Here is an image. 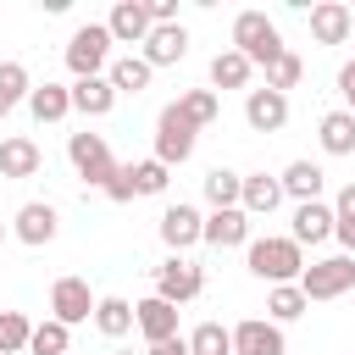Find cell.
Wrapping results in <instances>:
<instances>
[{"label":"cell","mask_w":355,"mask_h":355,"mask_svg":"<svg viewBox=\"0 0 355 355\" xmlns=\"http://www.w3.org/2000/svg\"><path fill=\"white\" fill-rule=\"evenodd\" d=\"M239 189H244V172H233V166H211V172H205V200H211V211L239 205Z\"/></svg>","instance_id":"cell-28"},{"label":"cell","mask_w":355,"mask_h":355,"mask_svg":"<svg viewBox=\"0 0 355 355\" xmlns=\"http://www.w3.org/2000/svg\"><path fill=\"white\" fill-rule=\"evenodd\" d=\"M50 322H61V327H78V322H94V294H89V283L83 277H55L50 283Z\"/></svg>","instance_id":"cell-8"},{"label":"cell","mask_w":355,"mask_h":355,"mask_svg":"<svg viewBox=\"0 0 355 355\" xmlns=\"http://www.w3.org/2000/svg\"><path fill=\"white\" fill-rule=\"evenodd\" d=\"M333 216L355 222V183H344V189H338V200H333Z\"/></svg>","instance_id":"cell-39"},{"label":"cell","mask_w":355,"mask_h":355,"mask_svg":"<svg viewBox=\"0 0 355 355\" xmlns=\"http://www.w3.org/2000/svg\"><path fill=\"white\" fill-rule=\"evenodd\" d=\"M300 78H305V61H300L294 50H283V55H277V61L266 67V89H277V94H288V89L300 83Z\"/></svg>","instance_id":"cell-35"},{"label":"cell","mask_w":355,"mask_h":355,"mask_svg":"<svg viewBox=\"0 0 355 355\" xmlns=\"http://www.w3.org/2000/svg\"><path fill=\"white\" fill-rule=\"evenodd\" d=\"M94 327H100L105 338L133 333V300H122V294H100V300H94Z\"/></svg>","instance_id":"cell-26"},{"label":"cell","mask_w":355,"mask_h":355,"mask_svg":"<svg viewBox=\"0 0 355 355\" xmlns=\"http://www.w3.org/2000/svg\"><path fill=\"white\" fill-rule=\"evenodd\" d=\"M250 72H255V67H250L239 50H216V55H211V83H216V89H244Z\"/></svg>","instance_id":"cell-29"},{"label":"cell","mask_w":355,"mask_h":355,"mask_svg":"<svg viewBox=\"0 0 355 355\" xmlns=\"http://www.w3.org/2000/svg\"><path fill=\"white\" fill-rule=\"evenodd\" d=\"M172 105H178V111H183V116H189L194 128H211V122H216V111H222L216 89H189V94H178Z\"/></svg>","instance_id":"cell-32"},{"label":"cell","mask_w":355,"mask_h":355,"mask_svg":"<svg viewBox=\"0 0 355 355\" xmlns=\"http://www.w3.org/2000/svg\"><path fill=\"white\" fill-rule=\"evenodd\" d=\"M28 333L33 322L22 311H0V355H28Z\"/></svg>","instance_id":"cell-34"},{"label":"cell","mask_w":355,"mask_h":355,"mask_svg":"<svg viewBox=\"0 0 355 355\" xmlns=\"http://www.w3.org/2000/svg\"><path fill=\"white\" fill-rule=\"evenodd\" d=\"M133 327L144 333V344H166V338H178V305L150 294V300L133 305Z\"/></svg>","instance_id":"cell-17"},{"label":"cell","mask_w":355,"mask_h":355,"mask_svg":"<svg viewBox=\"0 0 355 355\" xmlns=\"http://www.w3.org/2000/svg\"><path fill=\"white\" fill-rule=\"evenodd\" d=\"M28 94H33L28 67H22V61H0V122H6L17 105H28Z\"/></svg>","instance_id":"cell-27"},{"label":"cell","mask_w":355,"mask_h":355,"mask_svg":"<svg viewBox=\"0 0 355 355\" xmlns=\"http://www.w3.org/2000/svg\"><path fill=\"white\" fill-rule=\"evenodd\" d=\"M227 50H239L250 67H272L288 44H283V33H277V22L266 17V11H239L233 17V44Z\"/></svg>","instance_id":"cell-2"},{"label":"cell","mask_w":355,"mask_h":355,"mask_svg":"<svg viewBox=\"0 0 355 355\" xmlns=\"http://www.w3.org/2000/svg\"><path fill=\"white\" fill-rule=\"evenodd\" d=\"M316 139H322V150L327 155H355V116L338 105V111H327L322 122H316Z\"/></svg>","instance_id":"cell-23"},{"label":"cell","mask_w":355,"mask_h":355,"mask_svg":"<svg viewBox=\"0 0 355 355\" xmlns=\"http://www.w3.org/2000/svg\"><path fill=\"white\" fill-rule=\"evenodd\" d=\"M67 161H72V172H78L89 189H105V183H111V172H116V155H111L105 133H89V128L67 139Z\"/></svg>","instance_id":"cell-5"},{"label":"cell","mask_w":355,"mask_h":355,"mask_svg":"<svg viewBox=\"0 0 355 355\" xmlns=\"http://www.w3.org/2000/svg\"><path fill=\"white\" fill-rule=\"evenodd\" d=\"M28 355H72V327H61V322H33Z\"/></svg>","instance_id":"cell-31"},{"label":"cell","mask_w":355,"mask_h":355,"mask_svg":"<svg viewBox=\"0 0 355 355\" xmlns=\"http://www.w3.org/2000/svg\"><path fill=\"white\" fill-rule=\"evenodd\" d=\"M139 55L150 61V72H155V67H178V61L189 55V28H183V22H166V28H150V39L139 44Z\"/></svg>","instance_id":"cell-12"},{"label":"cell","mask_w":355,"mask_h":355,"mask_svg":"<svg viewBox=\"0 0 355 355\" xmlns=\"http://www.w3.org/2000/svg\"><path fill=\"white\" fill-rule=\"evenodd\" d=\"M200 244H211V250L250 244V216H244L239 205H227V211H211V216H205V227H200Z\"/></svg>","instance_id":"cell-16"},{"label":"cell","mask_w":355,"mask_h":355,"mask_svg":"<svg viewBox=\"0 0 355 355\" xmlns=\"http://www.w3.org/2000/svg\"><path fill=\"white\" fill-rule=\"evenodd\" d=\"M28 111H33V122H61V116L72 111V89H67V83H33Z\"/></svg>","instance_id":"cell-25"},{"label":"cell","mask_w":355,"mask_h":355,"mask_svg":"<svg viewBox=\"0 0 355 355\" xmlns=\"http://www.w3.org/2000/svg\"><path fill=\"white\" fill-rule=\"evenodd\" d=\"M166 183H172V172L150 155V161H133V194H166Z\"/></svg>","instance_id":"cell-36"},{"label":"cell","mask_w":355,"mask_h":355,"mask_svg":"<svg viewBox=\"0 0 355 355\" xmlns=\"http://www.w3.org/2000/svg\"><path fill=\"white\" fill-rule=\"evenodd\" d=\"M105 83H111L116 94H144V89H150V61H144V55H116V61L105 67Z\"/></svg>","instance_id":"cell-24"},{"label":"cell","mask_w":355,"mask_h":355,"mask_svg":"<svg viewBox=\"0 0 355 355\" xmlns=\"http://www.w3.org/2000/svg\"><path fill=\"white\" fill-rule=\"evenodd\" d=\"M283 205V189H277V178H266V172H250L244 178V189H239V211L244 216H272Z\"/></svg>","instance_id":"cell-21"},{"label":"cell","mask_w":355,"mask_h":355,"mask_svg":"<svg viewBox=\"0 0 355 355\" xmlns=\"http://www.w3.org/2000/svg\"><path fill=\"white\" fill-rule=\"evenodd\" d=\"M244 250H250V255H244L250 272H255L261 283H272V288H277V283H300V272H305V250H300L288 233H283V239H250Z\"/></svg>","instance_id":"cell-1"},{"label":"cell","mask_w":355,"mask_h":355,"mask_svg":"<svg viewBox=\"0 0 355 355\" xmlns=\"http://www.w3.org/2000/svg\"><path fill=\"white\" fill-rule=\"evenodd\" d=\"M244 122H250L255 133H277V128L288 122V94H277V89H250V94H244Z\"/></svg>","instance_id":"cell-15"},{"label":"cell","mask_w":355,"mask_h":355,"mask_svg":"<svg viewBox=\"0 0 355 355\" xmlns=\"http://www.w3.org/2000/svg\"><path fill=\"white\" fill-rule=\"evenodd\" d=\"M116 355H133V349H116Z\"/></svg>","instance_id":"cell-43"},{"label":"cell","mask_w":355,"mask_h":355,"mask_svg":"<svg viewBox=\"0 0 355 355\" xmlns=\"http://www.w3.org/2000/svg\"><path fill=\"white\" fill-rule=\"evenodd\" d=\"M227 333H233V355H288L283 327L266 322V316H244V322L227 327Z\"/></svg>","instance_id":"cell-9"},{"label":"cell","mask_w":355,"mask_h":355,"mask_svg":"<svg viewBox=\"0 0 355 355\" xmlns=\"http://www.w3.org/2000/svg\"><path fill=\"white\" fill-rule=\"evenodd\" d=\"M338 94H344V111L355 116V61H344V67H338Z\"/></svg>","instance_id":"cell-38"},{"label":"cell","mask_w":355,"mask_h":355,"mask_svg":"<svg viewBox=\"0 0 355 355\" xmlns=\"http://www.w3.org/2000/svg\"><path fill=\"white\" fill-rule=\"evenodd\" d=\"M100 194H105V200H116V205L139 200V194H133V166H116V172H111V183H105Z\"/></svg>","instance_id":"cell-37"},{"label":"cell","mask_w":355,"mask_h":355,"mask_svg":"<svg viewBox=\"0 0 355 355\" xmlns=\"http://www.w3.org/2000/svg\"><path fill=\"white\" fill-rule=\"evenodd\" d=\"M194 139H200V128H194L178 105H161V116H155V161H161L166 172L194 155Z\"/></svg>","instance_id":"cell-6"},{"label":"cell","mask_w":355,"mask_h":355,"mask_svg":"<svg viewBox=\"0 0 355 355\" xmlns=\"http://www.w3.org/2000/svg\"><path fill=\"white\" fill-rule=\"evenodd\" d=\"M355 33V11L344 0H316L311 6V39L316 44H344Z\"/></svg>","instance_id":"cell-11"},{"label":"cell","mask_w":355,"mask_h":355,"mask_svg":"<svg viewBox=\"0 0 355 355\" xmlns=\"http://www.w3.org/2000/svg\"><path fill=\"white\" fill-rule=\"evenodd\" d=\"M55 227H61V216H55L50 200H28V205L17 211V222H11V233H17L28 250H44V244L55 239Z\"/></svg>","instance_id":"cell-10"},{"label":"cell","mask_w":355,"mask_h":355,"mask_svg":"<svg viewBox=\"0 0 355 355\" xmlns=\"http://www.w3.org/2000/svg\"><path fill=\"white\" fill-rule=\"evenodd\" d=\"M311 305H305V294H300V283H277L272 294H266V322H294V316H305Z\"/></svg>","instance_id":"cell-30"},{"label":"cell","mask_w":355,"mask_h":355,"mask_svg":"<svg viewBox=\"0 0 355 355\" xmlns=\"http://www.w3.org/2000/svg\"><path fill=\"white\" fill-rule=\"evenodd\" d=\"M200 288H205V272H200L189 255H166V261L155 266V300L189 305V300H200Z\"/></svg>","instance_id":"cell-7"},{"label":"cell","mask_w":355,"mask_h":355,"mask_svg":"<svg viewBox=\"0 0 355 355\" xmlns=\"http://www.w3.org/2000/svg\"><path fill=\"white\" fill-rule=\"evenodd\" d=\"M355 288V255H322L300 272V294L305 305H322V300H338Z\"/></svg>","instance_id":"cell-3"},{"label":"cell","mask_w":355,"mask_h":355,"mask_svg":"<svg viewBox=\"0 0 355 355\" xmlns=\"http://www.w3.org/2000/svg\"><path fill=\"white\" fill-rule=\"evenodd\" d=\"M288 239L305 250V244H322V239H333V205H322V200H305V205H294V227H288Z\"/></svg>","instance_id":"cell-20"},{"label":"cell","mask_w":355,"mask_h":355,"mask_svg":"<svg viewBox=\"0 0 355 355\" xmlns=\"http://www.w3.org/2000/svg\"><path fill=\"white\" fill-rule=\"evenodd\" d=\"M183 344H189V355H233V333L222 322H200Z\"/></svg>","instance_id":"cell-33"},{"label":"cell","mask_w":355,"mask_h":355,"mask_svg":"<svg viewBox=\"0 0 355 355\" xmlns=\"http://www.w3.org/2000/svg\"><path fill=\"white\" fill-rule=\"evenodd\" d=\"M105 67H111V33H105V22L72 28V39H67V72L72 78H105Z\"/></svg>","instance_id":"cell-4"},{"label":"cell","mask_w":355,"mask_h":355,"mask_svg":"<svg viewBox=\"0 0 355 355\" xmlns=\"http://www.w3.org/2000/svg\"><path fill=\"white\" fill-rule=\"evenodd\" d=\"M200 227H205V216H200L194 205H183V200L161 211V244H166L172 255H183L189 244H200Z\"/></svg>","instance_id":"cell-13"},{"label":"cell","mask_w":355,"mask_h":355,"mask_svg":"<svg viewBox=\"0 0 355 355\" xmlns=\"http://www.w3.org/2000/svg\"><path fill=\"white\" fill-rule=\"evenodd\" d=\"M111 105H116V89H111L105 78H72V111H83V116H111Z\"/></svg>","instance_id":"cell-22"},{"label":"cell","mask_w":355,"mask_h":355,"mask_svg":"<svg viewBox=\"0 0 355 355\" xmlns=\"http://www.w3.org/2000/svg\"><path fill=\"white\" fill-rule=\"evenodd\" d=\"M144 355H189V344H183V338H166V344H150Z\"/></svg>","instance_id":"cell-41"},{"label":"cell","mask_w":355,"mask_h":355,"mask_svg":"<svg viewBox=\"0 0 355 355\" xmlns=\"http://www.w3.org/2000/svg\"><path fill=\"white\" fill-rule=\"evenodd\" d=\"M322 183H327V172H322L316 161H288V166H283V178H277L283 200H294V205H305V200H322Z\"/></svg>","instance_id":"cell-19"},{"label":"cell","mask_w":355,"mask_h":355,"mask_svg":"<svg viewBox=\"0 0 355 355\" xmlns=\"http://www.w3.org/2000/svg\"><path fill=\"white\" fill-rule=\"evenodd\" d=\"M0 239H6V222H0Z\"/></svg>","instance_id":"cell-42"},{"label":"cell","mask_w":355,"mask_h":355,"mask_svg":"<svg viewBox=\"0 0 355 355\" xmlns=\"http://www.w3.org/2000/svg\"><path fill=\"white\" fill-rule=\"evenodd\" d=\"M333 239L344 244V255H355V222H344V216H333Z\"/></svg>","instance_id":"cell-40"},{"label":"cell","mask_w":355,"mask_h":355,"mask_svg":"<svg viewBox=\"0 0 355 355\" xmlns=\"http://www.w3.org/2000/svg\"><path fill=\"white\" fill-rule=\"evenodd\" d=\"M39 166H44V150L28 133L0 139V178H39Z\"/></svg>","instance_id":"cell-18"},{"label":"cell","mask_w":355,"mask_h":355,"mask_svg":"<svg viewBox=\"0 0 355 355\" xmlns=\"http://www.w3.org/2000/svg\"><path fill=\"white\" fill-rule=\"evenodd\" d=\"M105 33H111V44H144V39H150V11H144V0H116L111 17H105Z\"/></svg>","instance_id":"cell-14"}]
</instances>
